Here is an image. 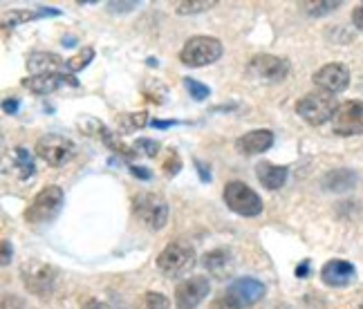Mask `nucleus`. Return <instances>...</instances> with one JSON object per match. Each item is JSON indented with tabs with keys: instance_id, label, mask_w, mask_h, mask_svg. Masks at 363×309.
<instances>
[{
	"instance_id": "nucleus-1",
	"label": "nucleus",
	"mask_w": 363,
	"mask_h": 309,
	"mask_svg": "<svg viewBox=\"0 0 363 309\" xmlns=\"http://www.w3.org/2000/svg\"><path fill=\"white\" fill-rule=\"evenodd\" d=\"M339 110L337 103V96L323 92V90H316V92H307L305 96L296 101V115L310 125H323L330 119H334Z\"/></svg>"
},
{
	"instance_id": "nucleus-2",
	"label": "nucleus",
	"mask_w": 363,
	"mask_h": 309,
	"mask_svg": "<svg viewBox=\"0 0 363 309\" xmlns=\"http://www.w3.org/2000/svg\"><path fill=\"white\" fill-rule=\"evenodd\" d=\"M157 266L166 278L186 276L195 266V249L184 240H173L157 256Z\"/></svg>"
},
{
	"instance_id": "nucleus-3",
	"label": "nucleus",
	"mask_w": 363,
	"mask_h": 309,
	"mask_svg": "<svg viewBox=\"0 0 363 309\" xmlns=\"http://www.w3.org/2000/svg\"><path fill=\"white\" fill-rule=\"evenodd\" d=\"M222 52H225V47H222L220 38L191 36L179 52V61L189 67H204V65H211V63L220 61Z\"/></svg>"
},
{
	"instance_id": "nucleus-4",
	"label": "nucleus",
	"mask_w": 363,
	"mask_h": 309,
	"mask_svg": "<svg viewBox=\"0 0 363 309\" xmlns=\"http://www.w3.org/2000/svg\"><path fill=\"white\" fill-rule=\"evenodd\" d=\"M65 204V193L61 186H45L43 191L36 193V198L25 210V220L30 224H48L57 220L61 208Z\"/></svg>"
},
{
	"instance_id": "nucleus-5",
	"label": "nucleus",
	"mask_w": 363,
	"mask_h": 309,
	"mask_svg": "<svg viewBox=\"0 0 363 309\" xmlns=\"http://www.w3.org/2000/svg\"><path fill=\"white\" fill-rule=\"evenodd\" d=\"M135 215L150 231H160L169 222V204L157 193H139L133 200Z\"/></svg>"
},
{
	"instance_id": "nucleus-6",
	"label": "nucleus",
	"mask_w": 363,
	"mask_h": 309,
	"mask_svg": "<svg viewBox=\"0 0 363 309\" xmlns=\"http://www.w3.org/2000/svg\"><path fill=\"white\" fill-rule=\"evenodd\" d=\"M225 204L242 218H256L262 213V200L260 195L249 189L245 181H229L225 186Z\"/></svg>"
},
{
	"instance_id": "nucleus-7",
	"label": "nucleus",
	"mask_w": 363,
	"mask_h": 309,
	"mask_svg": "<svg viewBox=\"0 0 363 309\" xmlns=\"http://www.w3.org/2000/svg\"><path fill=\"white\" fill-rule=\"evenodd\" d=\"M34 150L48 166H54V168L65 166L77 154V146L72 139L63 135H54V133L40 137Z\"/></svg>"
},
{
	"instance_id": "nucleus-8",
	"label": "nucleus",
	"mask_w": 363,
	"mask_h": 309,
	"mask_svg": "<svg viewBox=\"0 0 363 309\" xmlns=\"http://www.w3.org/2000/svg\"><path fill=\"white\" fill-rule=\"evenodd\" d=\"M247 72L260 83L276 86V83H283L289 77V61L274 54H258L249 61Z\"/></svg>"
},
{
	"instance_id": "nucleus-9",
	"label": "nucleus",
	"mask_w": 363,
	"mask_h": 309,
	"mask_svg": "<svg viewBox=\"0 0 363 309\" xmlns=\"http://www.w3.org/2000/svg\"><path fill=\"white\" fill-rule=\"evenodd\" d=\"M57 269L43 262H32L23 266V283L34 296H48L57 285Z\"/></svg>"
},
{
	"instance_id": "nucleus-10",
	"label": "nucleus",
	"mask_w": 363,
	"mask_h": 309,
	"mask_svg": "<svg viewBox=\"0 0 363 309\" xmlns=\"http://www.w3.org/2000/svg\"><path fill=\"white\" fill-rule=\"evenodd\" d=\"M211 291V283L206 276H191L182 280L175 289V307L177 309H195Z\"/></svg>"
},
{
	"instance_id": "nucleus-11",
	"label": "nucleus",
	"mask_w": 363,
	"mask_h": 309,
	"mask_svg": "<svg viewBox=\"0 0 363 309\" xmlns=\"http://www.w3.org/2000/svg\"><path fill=\"white\" fill-rule=\"evenodd\" d=\"M332 128L341 137L363 135V101H345L332 119Z\"/></svg>"
},
{
	"instance_id": "nucleus-12",
	"label": "nucleus",
	"mask_w": 363,
	"mask_h": 309,
	"mask_svg": "<svg viewBox=\"0 0 363 309\" xmlns=\"http://www.w3.org/2000/svg\"><path fill=\"white\" fill-rule=\"evenodd\" d=\"M312 81L318 90L330 92V94H339L350 86V72H347V67L341 63H328L320 69H316Z\"/></svg>"
},
{
	"instance_id": "nucleus-13",
	"label": "nucleus",
	"mask_w": 363,
	"mask_h": 309,
	"mask_svg": "<svg viewBox=\"0 0 363 309\" xmlns=\"http://www.w3.org/2000/svg\"><path fill=\"white\" fill-rule=\"evenodd\" d=\"M63 83L72 88H79V81L72 74H65V72H48V74H32L23 79V88H27L34 94H52L57 92Z\"/></svg>"
},
{
	"instance_id": "nucleus-14",
	"label": "nucleus",
	"mask_w": 363,
	"mask_h": 309,
	"mask_svg": "<svg viewBox=\"0 0 363 309\" xmlns=\"http://www.w3.org/2000/svg\"><path fill=\"white\" fill-rule=\"evenodd\" d=\"M227 293L240 307H249V305H256L264 296V285L256 278L245 276V278H235L233 283L229 285Z\"/></svg>"
},
{
	"instance_id": "nucleus-15",
	"label": "nucleus",
	"mask_w": 363,
	"mask_h": 309,
	"mask_svg": "<svg viewBox=\"0 0 363 309\" xmlns=\"http://www.w3.org/2000/svg\"><path fill=\"white\" fill-rule=\"evenodd\" d=\"M354 276H357L354 264L347 260H330L320 269V280L328 287H347L354 280Z\"/></svg>"
},
{
	"instance_id": "nucleus-16",
	"label": "nucleus",
	"mask_w": 363,
	"mask_h": 309,
	"mask_svg": "<svg viewBox=\"0 0 363 309\" xmlns=\"http://www.w3.org/2000/svg\"><path fill=\"white\" fill-rule=\"evenodd\" d=\"M272 146H274V133L264 128L251 130L240 139H235V150L240 154H260L264 150H269Z\"/></svg>"
},
{
	"instance_id": "nucleus-17",
	"label": "nucleus",
	"mask_w": 363,
	"mask_h": 309,
	"mask_svg": "<svg viewBox=\"0 0 363 309\" xmlns=\"http://www.w3.org/2000/svg\"><path fill=\"white\" fill-rule=\"evenodd\" d=\"M287 166H276L272 162H260L256 166V177L258 181L264 186V189H269V191H278V189H283L285 186V181H287Z\"/></svg>"
},
{
	"instance_id": "nucleus-18",
	"label": "nucleus",
	"mask_w": 363,
	"mask_h": 309,
	"mask_svg": "<svg viewBox=\"0 0 363 309\" xmlns=\"http://www.w3.org/2000/svg\"><path fill=\"white\" fill-rule=\"evenodd\" d=\"M59 67H65V61L54 52H32L27 56V69L34 74L59 72Z\"/></svg>"
},
{
	"instance_id": "nucleus-19",
	"label": "nucleus",
	"mask_w": 363,
	"mask_h": 309,
	"mask_svg": "<svg viewBox=\"0 0 363 309\" xmlns=\"http://www.w3.org/2000/svg\"><path fill=\"white\" fill-rule=\"evenodd\" d=\"M357 184V175L350 171V168H334L323 177V186L325 191L332 193H343V191H350Z\"/></svg>"
},
{
	"instance_id": "nucleus-20",
	"label": "nucleus",
	"mask_w": 363,
	"mask_h": 309,
	"mask_svg": "<svg viewBox=\"0 0 363 309\" xmlns=\"http://www.w3.org/2000/svg\"><path fill=\"white\" fill-rule=\"evenodd\" d=\"M202 262L206 266V271L211 276H216V278H225L231 271V256H229V251H225V249L208 251Z\"/></svg>"
},
{
	"instance_id": "nucleus-21",
	"label": "nucleus",
	"mask_w": 363,
	"mask_h": 309,
	"mask_svg": "<svg viewBox=\"0 0 363 309\" xmlns=\"http://www.w3.org/2000/svg\"><path fill=\"white\" fill-rule=\"evenodd\" d=\"M43 16H61V11L59 9H48V7H40L36 11H27V9L11 11V13H5V16H3V25L5 27H16L21 23L36 21V18H43Z\"/></svg>"
},
{
	"instance_id": "nucleus-22",
	"label": "nucleus",
	"mask_w": 363,
	"mask_h": 309,
	"mask_svg": "<svg viewBox=\"0 0 363 309\" xmlns=\"http://www.w3.org/2000/svg\"><path fill=\"white\" fill-rule=\"evenodd\" d=\"M218 5V0H182L175 5V11L179 16H189V13H200Z\"/></svg>"
},
{
	"instance_id": "nucleus-23",
	"label": "nucleus",
	"mask_w": 363,
	"mask_h": 309,
	"mask_svg": "<svg viewBox=\"0 0 363 309\" xmlns=\"http://www.w3.org/2000/svg\"><path fill=\"white\" fill-rule=\"evenodd\" d=\"M13 154H16V171H18V177L21 179H27L34 175V159L27 148L18 146L16 150H13Z\"/></svg>"
},
{
	"instance_id": "nucleus-24",
	"label": "nucleus",
	"mask_w": 363,
	"mask_h": 309,
	"mask_svg": "<svg viewBox=\"0 0 363 309\" xmlns=\"http://www.w3.org/2000/svg\"><path fill=\"white\" fill-rule=\"evenodd\" d=\"M298 7L305 13H310V16H325L330 11H337L341 3L339 0H318V3H301Z\"/></svg>"
},
{
	"instance_id": "nucleus-25",
	"label": "nucleus",
	"mask_w": 363,
	"mask_h": 309,
	"mask_svg": "<svg viewBox=\"0 0 363 309\" xmlns=\"http://www.w3.org/2000/svg\"><path fill=\"white\" fill-rule=\"evenodd\" d=\"M135 309H171V300L160 291H146Z\"/></svg>"
},
{
	"instance_id": "nucleus-26",
	"label": "nucleus",
	"mask_w": 363,
	"mask_h": 309,
	"mask_svg": "<svg viewBox=\"0 0 363 309\" xmlns=\"http://www.w3.org/2000/svg\"><path fill=\"white\" fill-rule=\"evenodd\" d=\"M119 123H121L123 133H133L137 128H144V125L148 123V115L146 112H128V115H123L119 119Z\"/></svg>"
},
{
	"instance_id": "nucleus-27",
	"label": "nucleus",
	"mask_w": 363,
	"mask_h": 309,
	"mask_svg": "<svg viewBox=\"0 0 363 309\" xmlns=\"http://www.w3.org/2000/svg\"><path fill=\"white\" fill-rule=\"evenodd\" d=\"M92 59H94V50L86 47V50H81L77 56H72V59L65 61V69H67V72H79V69L88 67Z\"/></svg>"
},
{
	"instance_id": "nucleus-28",
	"label": "nucleus",
	"mask_w": 363,
	"mask_h": 309,
	"mask_svg": "<svg viewBox=\"0 0 363 309\" xmlns=\"http://www.w3.org/2000/svg\"><path fill=\"white\" fill-rule=\"evenodd\" d=\"M184 88L189 90V94L193 96L195 101H204L208 94H211V90H208V86H204V83L195 81L191 77H184Z\"/></svg>"
},
{
	"instance_id": "nucleus-29",
	"label": "nucleus",
	"mask_w": 363,
	"mask_h": 309,
	"mask_svg": "<svg viewBox=\"0 0 363 309\" xmlns=\"http://www.w3.org/2000/svg\"><path fill=\"white\" fill-rule=\"evenodd\" d=\"M160 148L162 146L155 142V139H137L135 146H133V150L137 154H146V157H155V154L160 152Z\"/></svg>"
},
{
	"instance_id": "nucleus-30",
	"label": "nucleus",
	"mask_w": 363,
	"mask_h": 309,
	"mask_svg": "<svg viewBox=\"0 0 363 309\" xmlns=\"http://www.w3.org/2000/svg\"><path fill=\"white\" fill-rule=\"evenodd\" d=\"M179 168H182L179 154H177V152H171V154H169V159L164 162V173L169 175V177H173V175H177V173H179Z\"/></svg>"
},
{
	"instance_id": "nucleus-31",
	"label": "nucleus",
	"mask_w": 363,
	"mask_h": 309,
	"mask_svg": "<svg viewBox=\"0 0 363 309\" xmlns=\"http://www.w3.org/2000/svg\"><path fill=\"white\" fill-rule=\"evenodd\" d=\"M211 309H242L238 303H235L229 293H225V296H220V298H216L213 300V305H211Z\"/></svg>"
},
{
	"instance_id": "nucleus-32",
	"label": "nucleus",
	"mask_w": 363,
	"mask_h": 309,
	"mask_svg": "<svg viewBox=\"0 0 363 309\" xmlns=\"http://www.w3.org/2000/svg\"><path fill=\"white\" fill-rule=\"evenodd\" d=\"M135 7H137L135 0H128V3H115V0H113V3H108V5H106V9H108L110 13H125V11H133Z\"/></svg>"
},
{
	"instance_id": "nucleus-33",
	"label": "nucleus",
	"mask_w": 363,
	"mask_h": 309,
	"mask_svg": "<svg viewBox=\"0 0 363 309\" xmlns=\"http://www.w3.org/2000/svg\"><path fill=\"white\" fill-rule=\"evenodd\" d=\"M3 309H25L23 300L18 296H13V293H5L3 296Z\"/></svg>"
},
{
	"instance_id": "nucleus-34",
	"label": "nucleus",
	"mask_w": 363,
	"mask_h": 309,
	"mask_svg": "<svg viewBox=\"0 0 363 309\" xmlns=\"http://www.w3.org/2000/svg\"><path fill=\"white\" fill-rule=\"evenodd\" d=\"M18 108H21V101L13 99V96H11V99H5L3 101V112H5V115H16Z\"/></svg>"
},
{
	"instance_id": "nucleus-35",
	"label": "nucleus",
	"mask_w": 363,
	"mask_h": 309,
	"mask_svg": "<svg viewBox=\"0 0 363 309\" xmlns=\"http://www.w3.org/2000/svg\"><path fill=\"white\" fill-rule=\"evenodd\" d=\"M130 173H133V175H135L137 179H144V181H148V179L152 177V175H150V171H148V168H144V166H135V164L130 166Z\"/></svg>"
},
{
	"instance_id": "nucleus-36",
	"label": "nucleus",
	"mask_w": 363,
	"mask_h": 309,
	"mask_svg": "<svg viewBox=\"0 0 363 309\" xmlns=\"http://www.w3.org/2000/svg\"><path fill=\"white\" fill-rule=\"evenodd\" d=\"M195 166H198V175H200L202 181H211V173H208V168L200 159H195Z\"/></svg>"
},
{
	"instance_id": "nucleus-37",
	"label": "nucleus",
	"mask_w": 363,
	"mask_h": 309,
	"mask_svg": "<svg viewBox=\"0 0 363 309\" xmlns=\"http://www.w3.org/2000/svg\"><path fill=\"white\" fill-rule=\"evenodd\" d=\"M9 260H11V245H9V240H3V266H7L9 264Z\"/></svg>"
},
{
	"instance_id": "nucleus-38",
	"label": "nucleus",
	"mask_w": 363,
	"mask_h": 309,
	"mask_svg": "<svg viewBox=\"0 0 363 309\" xmlns=\"http://www.w3.org/2000/svg\"><path fill=\"white\" fill-rule=\"evenodd\" d=\"M352 23L357 25V30L363 32V7H359V9L352 11Z\"/></svg>"
},
{
	"instance_id": "nucleus-39",
	"label": "nucleus",
	"mask_w": 363,
	"mask_h": 309,
	"mask_svg": "<svg viewBox=\"0 0 363 309\" xmlns=\"http://www.w3.org/2000/svg\"><path fill=\"white\" fill-rule=\"evenodd\" d=\"M81 309H113V307H110V305H106V303H101V300H88L86 305H83Z\"/></svg>"
},
{
	"instance_id": "nucleus-40",
	"label": "nucleus",
	"mask_w": 363,
	"mask_h": 309,
	"mask_svg": "<svg viewBox=\"0 0 363 309\" xmlns=\"http://www.w3.org/2000/svg\"><path fill=\"white\" fill-rule=\"evenodd\" d=\"M307 274H310V260H303V262L296 266V276H298V278H307Z\"/></svg>"
},
{
	"instance_id": "nucleus-41",
	"label": "nucleus",
	"mask_w": 363,
	"mask_h": 309,
	"mask_svg": "<svg viewBox=\"0 0 363 309\" xmlns=\"http://www.w3.org/2000/svg\"><path fill=\"white\" fill-rule=\"evenodd\" d=\"M150 125L152 128H160V130H164V128H171V125H177V121H150Z\"/></svg>"
},
{
	"instance_id": "nucleus-42",
	"label": "nucleus",
	"mask_w": 363,
	"mask_h": 309,
	"mask_svg": "<svg viewBox=\"0 0 363 309\" xmlns=\"http://www.w3.org/2000/svg\"><path fill=\"white\" fill-rule=\"evenodd\" d=\"M63 45L65 47H72L74 45V38H63Z\"/></svg>"
},
{
	"instance_id": "nucleus-43",
	"label": "nucleus",
	"mask_w": 363,
	"mask_h": 309,
	"mask_svg": "<svg viewBox=\"0 0 363 309\" xmlns=\"http://www.w3.org/2000/svg\"><path fill=\"white\" fill-rule=\"evenodd\" d=\"M361 309H363V305H361Z\"/></svg>"
}]
</instances>
